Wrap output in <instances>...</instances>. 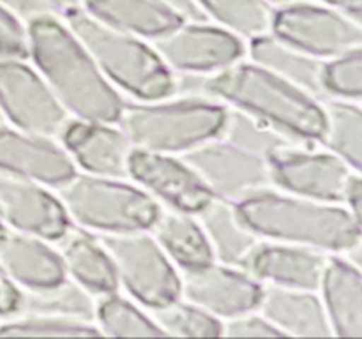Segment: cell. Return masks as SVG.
I'll return each instance as SVG.
<instances>
[{"mask_svg": "<svg viewBox=\"0 0 362 339\" xmlns=\"http://www.w3.org/2000/svg\"><path fill=\"white\" fill-rule=\"evenodd\" d=\"M28 59L71 119L117 124L126 99L95 66L62 14L46 11L27 20Z\"/></svg>", "mask_w": 362, "mask_h": 339, "instance_id": "6da1fadb", "label": "cell"}, {"mask_svg": "<svg viewBox=\"0 0 362 339\" xmlns=\"http://www.w3.org/2000/svg\"><path fill=\"white\" fill-rule=\"evenodd\" d=\"M205 90L288 140L320 141L324 133L320 99L253 60H239L211 74Z\"/></svg>", "mask_w": 362, "mask_h": 339, "instance_id": "7a4b0ae2", "label": "cell"}, {"mask_svg": "<svg viewBox=\"0 0 362 339\" xmlns=\"http://www.w3.org/2000/svg\"><path fill=\"white\" fill-rule=\"evenodd\" d=\"M235 207L247 228L264 240L299 244L346 258L361 249L362 222L343 203L269 187L235 201Z\"/></svg>", "mask_w": 362, "mask_h": 339, "instance_id": "3957f363", "label": "cell"}, {"mask_svg": "<svg viewBox=\"0 0 362 339\" xmlns=\"http://www.w3.org/2000/svg\"><path fill=\"white\" fill-rule=\"evenodd\" d=\"M62 18L117 90L134 101L173 97L179 88L177 74L151 42L95 20L81 7L67 11Z\"/></svg>", "mask_w": 362, "mask_h": 339, "instance_id": "277c9868", "label": "cell"}, {"mask_svg": "<svg viewBox=\"0 0 362 339\" xmlns=\"http://www.w3.org/2000/svg\"><path fill=\"white\" fill-rule=\"evenodd\" d=\"M230 108L214 97L126 102L117 126L133 148L184 155L198 145L225 136Z\"/></svg>", "mask_w": 362, "mask_h": 339, "instance_id": "5b68a950", "label": "cell"}, {"mask_svg": "<svg viewBox=\"0 0 362 339\" xmlns=\"http://www.w3.org/2000/svg\"><path fill=\"white\" fill-rule=\"evenodd\" d=\"M73 226L94 235L151 230L163 205L138 184L78 173L55 189Z\"/></svg>", "mask_w": 362, "mask_h": 339, "instance_id": "8992f818", "label": "cell"}, {"mask_svg": "<svg viewBox=\"0 0 362 339\" xmlns=\"http://www.w3.org/2000/svg\"><path fill=\"white\" fill-rule=\"evenodd\" d=\"M112 258L119 286L144 306L156 309L180 297V272L151 230L98 235Z\"/></svg>", "mask_w": 362, "mask_h": 339, "instance_id": "52a82bcc", "label": "cell"}, {"mask_svg": "<svg viewBox=\"0 0 362 339\" xmlns=\"http://www.w3.org/2000/svg\"><path fill=\"white\" fill-rule=\"evenodd\" d=\"M271 34L322 62L362 44L361 20L317 0L274 9Z\"/></svg>", "mask_w": 362, "mask_h": 339, "instance_id": "ba28073f", "label": "cell"}, {"mask_svg": "<svg viewBox=\"0 0 362 339\" xmlns=\"http://www.w3.org/2000/svg\"><path fill=\"white\" fill-rule=\"evenodd\" d=\"M0 115L11 127L57 140L71 120L27 59L0 60Z\"/></svg>", "mask_w": 362, "mask_h": 339, "instance_id": "9c48e42d", "label": "cell"}, {"mask_svg": "<svg viewBox=\"0 0 362 339\" xmlns=\"http://www.w3.org/2000/svg\"><path fill=\"white\" fill-rule=\"evenodd\" d=\"M216 198L239 201L274 187L267 155L225 136L212 138L182 155Z\"/></svg>", "mask_w": 362, "mask_h": 339, "instance_id": "30bf717a", "label": "cell"}, {"mask_svg": "<svg viewBox=\"0 0 362 339\" xmlns=\"http://www.w3.org/2000/svg\"><path fill=\"white\" fill-rule=\"evenodd\" d=\"M163 62L175 74H211L243 60L246 41L212 21H182L151 41Z\"/></svg>", "mask_w": 362, "mask_h": 339, "instance_id": "8fae6325", "label": "cell"}, {"mask_svg": "<svg viewBox=\"0 0 362 339\" xmlns=\"http://www.w3.org/2000/svg\"><path fill=\"white\" fill-rule=\"evenodd\" d=\"M267 161L279 191L331 203H343L350 179L359 173L332 152L288 143L272 148Z\"/></svg>", "mask_w": 362, "mask_h": 339, "instance_id": "7c38bea8", "label": "cell"}, {"mask_svg": "<svg viewBox=\"0 0 362 339\" xmlns=\"http://www.w3.org/2000/svg\"><path fill=\"white\" fill-rule=\"evenodd\" d=\"M127 179L163 207L187 214L197 215L216 198L182 155L133 148L127 161Z\"/></svg>", "mask_w": 362, "mask_h": 339, "instance_id": "4fadbf2b", "label": "cell"}, {"mask_svg": "<svg viewBox=\"0 0 362 339\" xmlns=\"http://www.w3.org/2000/svg\"><path fill=\"white\" fill-rule=\"evenodd\" d=\"M262 290L250 272L221 261L180 272V297L221 321L257 309Z\"/></svg>", "mask_w": 362, "mask_h": 339, "instance_id": "5bb4252c", "label": "cell"}, {"mask_svg": "<svg viewBox=\"0 0 362 339\" xmlns=\"http://www.w3.org/2000/svg\"><path fill=\"white\" fill-rule=\"evenodd\" d=\"M0 214L6 228L60 242L73 230L62 201L52 187L0 173Z\"/></svg>", "mask_w": 362, "mask_h": 339, "instance_id": "9a60e30c", "label": "cell"}, {"mask_svg": "<svg viewBox=\"0 0 362 339\" xmlns=\"http://www.w3.org/2000/svg\"><path fill=\"white\" fill-rule=\"evenodd\" d=\"M76 172L69 152L57 138L0 126V173L57 189Z\"/></svg>", "mask_w": 362, "mask_h": 339, "instance_id": "2e32d148", "label": "cell"}, {"mask_svg": "<svg viewBox=\"0 0 362 339\" xmlns=\"http://www.w3.org/2000/svg\"><path fill=\"white\" fill-rule=\"evenodd\" d=\"M0 263L21 292L42 295L67 282L59 249L48 240L16 230L0 232Z\"/></svg>", "mask_w": 362, "mask_h": 339, "instance_id": "e0dca14e", "label": "cell"}, {"mask_svg": "<svg viewBox=\"0 0 362 339\" xmlns=\"http://www.w3.org/2000/svg\"><path fill=\"white\" fill-rule=\"evenodd\" d=\"M59 141L83 173L127 179V161L133 145L117 124L71 119Z\"/></svg>", "mask_w": 362, "mask_h": 339, "instance_id": "ac0fdd59", "label": "cell"}, {"mask_svg": "<svg viewBox=\"0 0 362 339\" xmlns=\"http://www.w3.org/2000/svg\"><path fill=\"white\" fill-rule=\"evenodd\" d=\"M327 256L313 247L262 239L243 268L262 285L318 292Z\"/></svg>", "mask_w": 362, "mask_h": 339, "instance_id": "d6986e66", "label": "cell"}, {"mask_svg": "<svg viewBox=\"0 0 362 339\" xmlns=\"http://www.w3.org/2000/svg\"><path fill=\"white\" fill-rule=\"evenodd\" d=\"M318 295L331 323L332 338H362L361 265L343 254H329Z\"/></svg>", "mask_w": 362, "mask_h": 339, "instance_id": "ffe728a7", "label": "cell"}, {"mask_svg": "<svg viewBox=\"0 0 362 339\" xmlns=\"http://www.w3.org/2000/svg\"><path fill=\"white\" fill-rule=\"evenodd\" d=\"M258 313L288 338H332V328L318 292L264 285Z\"/></svg>", "mask_w": 362, "mask_h": 339, "instance_id": "44dd1931", "label": "cell"}, {"mask_svg": "<svg viewBox=\"0 0 362 339\" xmlns=\"http://www.w3.org/2000/svg\"><path fill=\"white\" fill-rule=\"evenodd\" d=\"M67 281L95 297H105L119 292L115 268L112 258L98 235L85 230H71L59 247Z\"/></svg>", "mask_w": 362, "mask_h": 339, "instance_id": "7402d4cb", "label": "cell"}, {"mask_svg": "<svg viewBox=\"0 0 362 339\" xmlns=\"http://www.w3.org/2000/svg\"><path fill=\"white\" fill-rule=\"evenodd\" d=\"M80 7L95 20L148 42L184 21L156 0H81Z\"/></svg>", "mask_w": 362, "mask_h": 339, "instance_id": "603a6c76", "label": "cell"}, {"mask_svg": "<svg viewBox=\"0 0 362 339\" xmlns=\"http://www.w3.org/2000/svg\"><path fill=\"white\" fill-rule=\"evenodd\" d=\"M151 233L179 272L216 261L207 235L194 214L163 207Z\"/></svg>", "mask_w": 362, "mask_h": 339, "instance_id": "cb8c5ba5", "label": "cell"}, {"mask_svg": "<svg viewBox=\"0 0 362 339\" xmlns=\"http://www.w3.org/2000/svg\"><path fill=\"white\" fill-rule=\"evenodd\" d=\"M216 261L243 268L260 237L251 232L237 212L235 201L214 198L207 207L197 214Z\"/></svg>", "mask_w": 362, "mask_h": 339, "instance_id": "d4e9b609", "label": "cell"}, {"mask_svg": "<svg viewBox=\"0 0 362 339\" xmlns=\"http://www.w3.org/2000/svg\"><path fill=\"white\" fill-rule=\"evenodd\" d=\"M247 42H250L247 53H250L253 62L260 64L272 73L299 85L304 90L317 95L318 99H320V95H324L320 88L322 60L304 55L299 49L285 44L272 34L260 35V37H255Z\"/></svg>", "mask_w": 362, "mask_h": 339, "instance_id": "484cf974", "label": "cell"}, {"mask_svg": "<svg viewBox=\"0 0 362 339\" xmlns=\"http://www.w3.org/2000/svg\"><path fill=\"white\" fill-rule=\"evenodd\" d=\"M324 133L320 143L325 150L341 157L361 172L362 166V109L361 102L324 99Z\"/></svg>", "mask_w": 362, "mask_h": 339, "instance_id": "4316f807", "label": "cell"}, {"mask_svg": "<svg viewBox=\"0 0 362 339\" xmlns=\"http://www.w3.org/2000/svg\"><path fill=\"white\" fill-rule=\"evenodd\" d=\"M207 21L251 41L271 34L274 9L265 0H197Z\"/></svg>", "mask_w": 362, "mask_h": 339, "instance_id": "83f0119b", "label": "cell"}, {"mask_svg": "<svg viewBox=\"0 0 362 339\" xmlns=\"http://www.w3.org/2000/svg\"><path fill=\"white\" fill-rule=\"evenodd\" d=\"M95 325L110 338H165L154 318L140 304L119 293L99 297L95 304Z\"/></svg>", "mask_w": 362, "mask_h": 339, "instance_id": "f1b7e54d", "label": "cell"}, {"mask_svg": "<svg viewBox=\"0 0 362 339\" xmlns=\"http://www.w3.org/2000/svg\"><path fill=\"white\" fill-rule=\"evenodd\" d=\"M103 335L95 323L62 313H34L7 318L0 323V338H94Z\"/></svg>", "mask_w": 362, "mask_h": 339, "instance_id": "f546056e", "label": "cell"}, {"mask_svg": "<svg viewBox=\"0 0 362 339\" xmlns=\"http://www.w3.org/2000/svg\"><path fill=\"white\" fill-rule=\"evenodd\" d=\"M151 316L165 335L175 338H221L223 321L189 300L179 299L151 309Z\"/></svg>", "mask_w": 362, "mask_h": 339, "instance_id": "4dcf8cb0", "label": "cell"}, {"mask_svg": "<svg viewBox=\"0 0 362 339\" xmlns=\"http://www.w3.org/2000/svg\"><path fill=\"white\" fill-rule=\"evenodd\" d=\"M320 88L325 99L361 101L362 97V52L350 49L322 62Z\"/></svg>", "mask_w": 362, "mask_h": 339, "instance_id": "1f68e13d", "label": "cell"}, {"mask_svg": "<svg viewBox=\"0 0 362 339\" xmlns=\"http://www.w3.org/2000/svg\"><path fill=\"white\" fill-rule=\"evenodd\" d=\"M28 59L27 21L0 4V60Z\"/></svg>", "mask_w": 362, "mask_h": 339, "instance_id": "d6a6232c", "label": "cell"}, {"mask_svg": "<svg viewBox=\"0 0 362 339\" xmlns=\"http://www.w3.org/2000/svg\"><path fill=\"white\" fill-rule=\"evenodd\" d=\"M223 338H283L262 313L247 311L223 321Z\"/></svg>", "mask_w": 362, "mask_h": 339, "instance_id": "836d02e7", "label": "cell"}, {"mask_svg": "<svg viewBox=\"0 0 362 339\" xmlns=\"http://www.w3.org/2000/svg\"><path fill=\"white\" fill-rule=\"evenodd\" d=\"M25 307V293L11 281L0 263V318H11Z\"/></svg>", "mask_w": 362, "mask_h": 339, "instance_id": "e575fe53", "label": "cell"}, {"mask_svg": "<svg viewBox=\"0 0 362 339\" xmlns=\"http://www.w3.org/2000/svg\"><path fill=\"white\" fill-rule=\"evenodd\" d=\"M158 4L165 6L177 16L182 18L184 21H204L207 18L204 16L202 9L198 7L197 0H156Z\"/></svg>", "mask_w": 362, "mask_h": 339, "instance_id": "d590c367", "label": "cell"}, {"mask_svg": "<svg viewBox=\"0 0 362 339\" xmlns=\"http://www.w3.org/2000/svg\"><path fill=\"white\" fill-rule=\"evenodd\" d=\"M0 4H4L7 9L13 11L14 14H18V16L25 21L39 13L53 11V9H49V7L42 2V0H0ZM53 13H55V11H53Z\"/></svg>", "mask_w": 362, "mask_h": 339, "instance_id": "8d00e7d4", "label": "cell"}, {"mask_svg": "<svg viewBox=\"0 0 362 339\" xmlns=\"http://www.w3.org/2000/svg\"><path fill=\"white\" fill-rule=\"evenodd\" d=\"M361 198H362V180H361V172H359L350 179L349 187H346L345 191V198H343V205H345V207L349 208V210L362 222Z\"/></svg>", "mask_w": 362, "mask_h": 339, "instance_id": "74e56055", "label": "cell"}, {"mask_svg": "<svg viewBox=\"0 0 362 339\" xmlns=\"http://www.w3.org/2000/svg\"><path fill=\"white\" fill-rule=\"evenodd\" d=\"M317 2L341 11V13L357 18V20H361L362 16V0H317Z\"/></svg>", "mask_w": 362, "mask_h": 339, "instance_id": "f35d334b", "label": "cell"}, {"mask_svg": "<svg viewBox=\"0 0 362 339\" xmlns=\"http://www.w3.org/2000/svg\"><path fill=\"white\" fill-rule=\"evenodd\" d=\"M42 2L59 14H64L67 11L76 9V7L81 6V0H42Z\"/></svg>", "mask_w": 362, "mask_h": 339, "instance_id": "ab89813d", "label": "cell"}, {"mask_svg": "<svg viewBox=\"0 0 362 339\" xmlns=\"http://www.w3.org/2000/svg\"><path fill=\"white\" fill-rule=\"evenodd\" d=\"M272 9H279V7H285L290 6V4H297V2H303V0H265Z\"/></svg>", "mask_w": 362, "mask_h": 339, "instance_id": "60d3db41", "label": "cell"}, {"mask_svg": "<svg viewBox=\"0 0 362 339\" xmlns=\"http://www.w3.org/2000/svg\"><path fill=\"white\" fill-rule=\"evenodd\" d=\"M6 228V225H4V219H2V214H0V232H2V230Z\"/></svg>", "mask_w": 362, "mask_h": 339, "instance_id": "b9f144b4", "label": "cell"}]
</instances>
